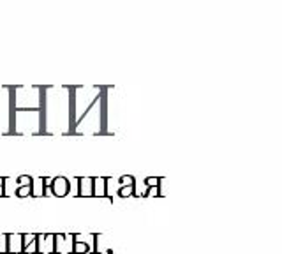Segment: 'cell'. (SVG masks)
Listing matches in <instances>:
<instances>
[{"mask_svg":"<svg viewBox=\"0 0 282 254\" xmlns=\"http://www.w3.org/2000/svg\"><path fill=\"white\" fill-rule=\"evenodd\" d=\"M134 192V186H125V187H118V196L120 198H129Z\"/></svg>","mask_w":282,"mask_h":254,"instance_id":"7c38bea8","label":"cell"},{"mask_svg":"<svg viewBox=\"0 0 282 254\" xmlns=\"http://www.w3.org/2000/svg\"><path fill=\"white\" fill-rule=\"evenodd\" d=\"M36 253H37V235L23 233V254H36Z\"/></svg>","mask_w":282,"mask_h":254,"instance_id":"8992f818","label":"cell"},{"mask_svg":"<svg viewBox=\"0 0 282 254\" xmlns=\"http://www.w3.org/2000/svg\"><path fill=\"white\" fill-rule=\"evenodd\" d=\"M120 182V187H125V186H134L136 184V179L132 177V175H122L118 179Z\"/></svg>","mask_w":282,"mask_h":254,"instance_id":"8fae6325","label":"cell"},{"mask_svg":"<svg viewBox=\"0 0 282 254\" xmlns=\"http://www.w3.org/2000/svg\"><path fill=\"white\" fill-rule=\"evenodd\" d=\"M94 179V186H92V196L96 198H108L106 194V179L104 177H92ZM110 199V198H108Z\"/></svg>","mask_w":282,"mask_h":254,"instance_id":"5b68a950","label":"cell"},{"mask_svg":"<svg viewBox=\"0 0 282 254\" xmlns=\"http://www.w3.org/2000/svg\"><path fill=\"white\" fill-rule=\"evenodd\" d=\"M37 253H55V235H37Z\"/></svg>","mask_w":282,"mask_h":254,"instance_id":"6da1fadb","label":"cell"},{"mask_svg":"<svg viewBox=\"0 0 282 254\" xmlns=\"http://www.w3.org/2000/svg\"><path fill=\"white\" fill-rule=\"evenodd\" d=\"M78 196L80 198H90L92 196V186H94V179L92 177H78Z\"/></svg>","mask_w":282,"mask_h":254,"instance_id":"277c9868","label":"cell"},{"mask_svg":"<svg viewBox=\"0 0 282 254\" xmlns=\"http://www.w3.org/2000/svg\"><path fill=\"white\" fill-rule=\"evenodd\" d=\"M16 196L18 198H28V196H32V186L16 187Z\"/></svg>","mask_w":282,"mask_h":254,"instance_id":"9c48e42d","label":"cell"},{"mask_svg":"<svg viewBox=\"0 0 282 254\" xmlns=\"http://www.w3.org/2000/svg\"><path fill=\"white\" fill-rule=\"evenodd\" d=\"M32 196H34V198H41V196H44L43 177H41V179H37L36 184H32Z\"/></svg>","mask_w":282,"mask_h":254,"instance_id":"ba28073f","label":"cell"},{"mask_svg":"<svg viewBox=\"0 0 282 254\" xmlns=\"http://www.w3.org/2000/svg\"><path fill=\"white\" fill-rule=\"evenodd\" d=\"M69 189H71V184H69V180L65 177H55V179H52V192L56 198L67 196Z\"/></svg>","mask_w":282,"mask_h":254,"instance_id":"7a4b0ae2","label":"cell"},{"mask_svg":"<svg viewBox=\"0 0 282 254\" xmlns=\"http://www.w3.org/2000/svg\"><path fill=\"white\" fill-rule=\"evenodd\" d=\"M5 186V179L4 177H0V187H4Z\"/></svg>","mask_w":282,"mask_h":254,"instance_id":"9a60e30c","label":"cell"},{"mask_svg":"<svg viewBox=\"0 0 282 254\" xmlns=\"http://www.w3.org/2000/svg\"><path fill=\"white\" fill-rule=\"evenodd\" d=\"M7 254H23V233H7Z\"/></svg>","mask_w":282,"mask_h":254,"instance_id":"3957f363","label":"cell"},{"mask_svg":"<svg viewBox=\"0 0 282 254\" xmlns=\"http://www.w3.org/2000/svg\"><path fill=\"white\" fill-rule=\"evenodd\" d=\"M92 249H94V247H92L90 244L81 242V240H76V238H72V249H71L72 254H87V253H90Z\"/></svg>","mask_w":282,"mask_h":254,"instance_id":"52a82bcc","label":"cell"},{"mask_svg":"<svg viewBox=\"0 0 282 254\" xmlns=\"http://www.w3.org/2000/svg\"><path fill=\"white\" fill-rule=\"evenodd\" d=\"M16 182H18V187H25V186H32L34 179L30 177V175H20Z\"/></svg>","mask_w":282,"mask_h":254,"instance_id":"30bf717a","label":"cell"},{"mask_svg":"<svg viewBox=\"0 0 282 254\" xmlns=\"http://www.w3.org/2000/svg\"><path fill=\"white\" fill-rule=\"evenodd\" d=\"M159 184H161V179L159 177H147V179H145V186L147 187H159Z\"/></svg>","mask_w":282,"mask_h":254,"instance_id":"4fadbf2b","label":"cell"},{"mask_svg":"<svg viewBox=\"0 0 282 254\" xmlns=\"http://www.w3.org/2000/svg\"><path fill=\"white\" fill-rule=\"evenodd\" d=\"M0 254H7V235L0 233Z\"/></svg>","mask_w":282,"mask_h":254,"instance_id":"5bb4252c","label":"cell"}]
</instances>
